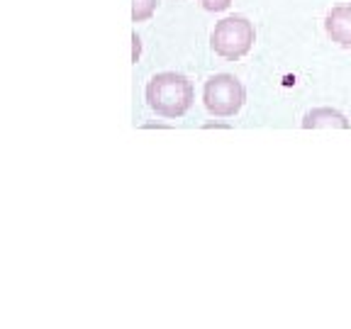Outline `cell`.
Listing matches in <instances>:
<instances>
[{"label": "cell", "mask_w": 351, "mask_h": 329, "mask_svg": "<svg viewBox=\"0 0 351 329\" xmlns=\"http://www.w3.org/2000/svg\"><path fill=\"white\" fill-rule=\"evenodd\" d=\"M193 100H195V90L183 73L164 71L152 76V81L147 83V105L166 120L183 117L191 110Z\"/></svg>", "instance_id": "cell-1"}, {"label": "cell", "mask_w": 351, "mask_h": 329, "mask_svg": "<svg viewBox=\"0 0 351 329\" xmlns=\"http://www.w3.org/2000/svg\"><path fill=\"white\" fill-rule=\"evenodd\" d=\"M256 42V29L244 15H230L215 25L210 34V47L217 56L227 61H239L247 56Z\"/></svg>", "instance_id": "cell-2"}, {"label": "cell", "mask_w": 351, "mask_h": 329, "mask_svg": "<svg viewBox=\"0 0 351 329\" xmlns=\"http://www.w3.org/2000/svg\"><path fill=\"white\" fill-rule=\"evenodd\" d=\"M205 110L215 117H234L247 103V88L232 73H215L203 88Z\"/></svg>", "instance_id": "cell-3"}, {"label": "cell", "mask_w": 351, "mask_h": 329, "mask_svg": "<svg viewBox=\"0 0 351 329\" xmlns=\"http://www.w3.org/2000/svg\"><path fill=\"white\" fill-rule=\"evenodd\" d=\"M324 29L329 39L339 47H351V5H337L324 17Z\"/></svg>", "instance_id": "cell-4"}, {"label": "cell", "mask_w": 351, "mask_h": 329, "mask_svg": "<svg viewBox=\"0 0 351 329\" xmlns=\"http://www.w3.org/2000/svg\"><path fill=\"white\" fill-rule=\"evenodd\" d=\"M302 127L305 130H349V120L344 112L335 108H315L302 117Z\"/></svg>", "instance_id": "cell-5"}, {"label": "cell", "mask_w": 351, "mask_h": 329, "mask_svg": "<svg viewBox=\"0 0 351 329\" xmlns=\"http://www.w3.org/2000/svg\"><path fill=\"white\" fill-rule=\"evenodd\" d=\"M161 0H132V22H147L156 12Z\"/></svg>", "instance_id": "cell-6"}, {"label": "cell", "mask_w": 351, "mask_h": 329, "mask_svg": "<svg viewBox=\"0 0 351 329\" xmlns=\"http://www.w3.org/2000/svg\"><path fill=\"white\" fill-rule=\"evenodd\" d=\"M197 3H200L208 12H222V10H227L234 0H197Z\"/></svg>", "instance_id": "cell-7"}, {"label": "cell", "mask_w": 351, "mask_h": 329, "mask_svg": "<svg viewBox=\"0 0 351 329\" xmlns=\"http://www.w3.org/2000/svg\"><path fill=\"white\" fill-rule=\"evenodd\" d=\"M139 56H142V39L137 37V32H132V61L137 64Z\"/></svg>", "instance_id": "cell-8"}]
</instances>
